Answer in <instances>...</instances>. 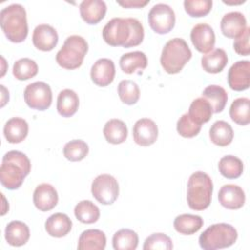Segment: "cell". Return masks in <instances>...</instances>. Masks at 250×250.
I'll list each match as a JSON object with an SVG mask.
<instances>
[{
  "label": "cell",
  "mask_w": 250,
  "mask_h": 250,
  "mask_svg": "<svg viewBox=\"0 0 250 250\" xmlns=\"http://www.w3.org/2000/svg\"><path fill=\"white\" fill-rule=\"evenodd\" d=\"M144 36V26L135 18H113L103 28L104 40L112 47L138 46L143 42Z\"/></svg>",
  "instance_id": "1"
},
{
  "label": "cell",
  "mask_w": 250,
  "mask_h": 250,
  "mask_svg": "<svg viewBox=\"0 0 250 250\" xmlns=\"http://www.w3.org/2000/svg\"><path fill=\"white\" fill-rule=\"evenodd\" d=\"M30 170V160L24 153L19 150H10L2 158L0 182L7 189H17L22 185Z\"/></svg>",
  "instance_id": "2"
},
{
  "label": "cell",
  "mask_w": 250,
  "mask_h": 250,
  "mask_svg": "<svg viewBox=\"0 0 250 250\" xmlns=\"http://www.w3.org/2000/svg\"><path fill=\"white\" fill-rule=\"evenodd\" d=\"M0 25L5 36L14 43L25 40L28 33L26 11L21 4H11L0 12Z\"/></svg>",
  "instance_id": "3"
},
{
  "label": "cell",
  "mask_w": 250,
  "mask_h": 250,
  "mask_svg": "<svg viewBox=\"0 0 250 250\" xmlns=\"http://www.w3.org/2000/svg\"><path fill=\"white\" fill-rule=\"evenodd\" d=\"M213 182L209 175L202 171L194 172L188 182L187 201L190 209L195 211L205 210L211 203Z\"/></svg>",
  "instance_id": "4"
},
{
  "label": "cell",
  "mask_w": 250,
  "mask_h": 250,
  "mask_svg": "<svg viewBox=\"0 0 250 250\" xmlns=\"http://www.w3.org/2000/svg\"><path fill=\"white\" fill-rule=\"evenodd\" d=\"M192 54L188 43L183 38H173L166 42L162 49L160 63L169 74L179 73L190 60Z\"/></svg>",
  "instance_id": "5"
},
{
  "label": "cell",
  "mask_w": 250,
  "mask_h": 250,
  "mask_svg": "<svg viewBox=\"0 0 250 250\" xmlns=\"http://www.w3.org/2000/svg\"><path fill=\"white\" fill-rule=\"evenodd\" d=\"M237 230L229 224L219 223L208 227L199 236V245L204 250L227 248L234 244Z\"/></svg>",
  "instance_id": "6"
},
{
  "label": "cell",
  "mask_w": 250,
  "mask_h": 250,
  "mask_svg": "<svg viewBox=\"0 0 250 250\" xmlns=\"http://www.w3.org/2000/svg\"><path fill=\"white\" fill-rule=\"evenodd\" d=\"M88 52V43L80 35H70L56 55V62L65 69H76L81 66Z\"/></svg>",
  "instance_id": "7"
},
{
  "label": "cell",
  "mask_w": 250,
  "mask_h": 250,
  "mask_svg": "<svg viewBox=\"0 0 250 250\" xmlns=\"http://www.w3.org/2000/svg\"><path fill=\"white\" fill-rule=\"evenodd\" d=\"M91 191L96 200L101 204L110 205L118 197L119 186L113 176L101 174L92 182Z\"/></svg>",
  "instance_id": "8"
},
{
  "label": "cell",
  "mask_w": 250,
  "mask_h": 250,
  "mask_svg": "<svg viewBox=\"0 0 250 250\" xmlns=\"http://www.w3.org/2000/svg\"><path fill=\"white\" fill-rule=\"evenodd\" d=\"M23 98L24 102L30 108L46 110L52 104L53 95L51 87L47 83L43 81H36L25 87Z\"/></svg>",
  "instance_id": "9"
},
{
  "label": "cell",
  "mask_w": 250,
  "mask_h": 250,
  "mask_svg": "<svg viewBox=\"0 0 250 250\" xmlns=\"http://www.w3.org/2000/svg\"><path fill=\"white\" fill-rule=\"evenodd\" d=\"M151 29L158 34H165L171 31L175 25L176 17L174 10L167 4H155L147 16Z\"/></svg>",
  "instance_id": "10"
},
{
  "label": "cell",
  "mask_w": 250,
  "mask_h": 250,
  "mask_svg": "<svg viewBox=\"0 0 250 250\" xmlns=\"http://www.w3.org/2000/svg\"><path fill=\"white\" fill-rule=\"evenodd\" d=\"M190 39L194 48L202 53L211 52L215 45V33L213 28L204 22L195 24L190 31Z\"/></svg>",
  "instance_id": "11"
},
{
  "label": "cell",
  "mask_w": 250,
  "mask_h": 250,
  "mask_svg": "<svg viewBox=\"0 0 250 250\" xmlns=\"http://www.w3.org/2000/svg\"><path fill=\"white\" fill-rule=\"evenodd\" d=\"M228 83L234 91H244L250 85V62L237 61L228 72Z\"/></svg>",
  "instance_id": "12"
},
{
  "label": "cell",
  "mask_w": 250,
  "mask_h": 250,
  "mask_svg": "<svg viewBox=\"0 0 250 250\" xmlns=\"http://www.w3.org/2000/svg\"><path fill=\"white\" fill-rule=\"evenodd\" d=\"M158 137V128L155 122L149 118H141L133 127V138L136 144L148 146L155 143Z\"/></svg>",
  "instance_id": "13"
},
{
  "label": "cell",
  "mask_w": 250,
  "mask_h": 250,
  "mask_svg": "<svg viewBox=\"0 0 250 250\" xmlns=\"http://www.w3.org/2000/svg\"><path fill=\"white\" fill-rule=\"evenodd\" d=\"M59 41L57 30L50 24L42 23L37 25L32 33V42L36 49L49 52L53 50Z\"/></svg>",
  "instance_id": "14"
},
{
  "label": "cell",
  "mask_w": 250,
  "mask_h": 250,
  "mask_svg": "<svg viewBox=\"0 0 250 250\" xmlns=\"http://www.w3.org/2000/svg\"><path fill=\"white\" fill-rule=\"evenodd\" d=\"M59 196L56 188L47 183L38 185L33 192V203L42 212H47L55 208L58 204Z\"/></svg>",
  "instance_id": "15"
},
{
  "label": "cell",
  "mask_w": 250,
  "mask_h": 250,
  "mask_svg": "<svg viewBox=\"0 0 250 250\" xmlns=\"http://www.w3.org/2000/svg\"><path fill=\"white\" fill-rule=\"evenodd\" d=\"M218 199L222 206L227 209L236 210L245 203L244 190L237 185H224L218 193Z\"/></svg>",
  "instance_id": "16"
},
{
  "label": "cell",
  "mask_w": 250,
  "mask_h": 250,
  "mask_svg": "<svg viewBox=\"0 0 250 250\" xmlns=\"http://www.w3.org/2000/svg\"><path fill=\"white\" fill-rule=\"evenodd\" d=\"M91 79L92 81L100 86L105 87L109 85L115 76L114 62L106 58L99 59L91 68Z\"/></svg>",
  "instance_id": "17"
},
{
  "label": "cell",
  "mask_w": 250,
  "mask_h": 250,
  "mask_svg": "<svg viewBox=\"0 0 250 250\" xmlns=\"http://www.w3.org/2000/svg\"><path fill=\"white\" fill-rule=\"evenodd\" d=\"M247 21L244 15L240 12H229L223 16L221 20V31L228 38H237L245 28Z\"/></svg>",
  "instance_id": "18"
},
{
  "label": "cell",
  "mask_w": 250,
  "mask_h": 250,
  "mask_svg": "<svg viewBox=\"0 0 250 250\" xmlns=\"http://www.w3.org/2000/svg\"><path fill=\"white\" fill-rule=\"evenodd\" d=\"M79 11L86 23L96 24L104 19L106 5L103 0H84L79 5Z\"/></svg>",
  "instance_id": "19"
},
{
  "label": "cell",
  "mask_w": 250,
  "mask_h": 250,
  "mask_svg": "<svg viewBox=\"0 0 250 250\" xmlns=\"http://www.w3.org/2000/svg\"><path fill=\"white\" fill-rule=\"evenodd\" d=\"M72 228L70 218L64 213H55L51 215L45 222V229L47 233L53 237H62L69 233Z\"/></svg>",
  "instance_id": "20"
},
{
  "label": "cell",
  "mask_w": 250,
  "mask_h": 250,
  "mask_svg": "<svg viewBox=\"0 0 250 250\" xmlns=\"http://www.w3.org/2000/svg\"><path fill=\"white\" fill-rule=\"evenodd\" d=\"M30 236L28 226L21 221H12L5 229V239L12 246L24 245Z\"/></svg>",
  "instance_id": "21"
},
{
  "label": "cell",
  "mask_w": 250,
  "mask_h": 250,
  "mask_svg": "<svg viewBox=\"0 0 250 250\" xmlns=\"http://www.w3.org/2000/svg\"><path fill=\"white\" fill-rule=\"evenodd\" d=\"M3 133L9 143L19 144L26 138L28 134V124L23 118L12 117L5 123Z\"/></svg>",
  "instance_id": "22"
},
{
  "label": "cell",
  "mask_w": 250,
  "mask_h": 250,
  "mask_svg": "<svg viewBox=\"0 0 250 250\" xmlns=\"http://www.w3.org/2000/svg\"><path fill=\"white\" fill-rule=\"evenodd\" d=\"M106 244V237L100 229H86L78 239L77 248L79 250H104Z\"/></svg>",
  "instance_id": "23"
},
{
  "label": "cell",
  "mask_w": 250,
  "mask_h": 250,
  "mask_svg": "<svg viewBox=\"0 0 250 250\" xmlns=\"http://www.w3.org/2000/svg\"><path fill=\"white\" fill-rule=\"evenodd\" d=\"M79 98L71 89L61 91L57 99V110L62 117L72 116L78 109Z\"/></svg>",
  "instance_id": "24"
},
{
  "label": "cell",
  "mask_w": 250,
  "mask_h": 250,
  "mask_svg": "<svg viewBox=\"0 0 250 250\" xmlns=\"http://www.w3.org/2000/svg\"><path fill=\"white\" fill-rule=\"evenodd\" d=\"M228 63V56L224 49L217 48L201 58V66L208 73L221 72Z\"/></svg>",
  "instance_id": "25"
},
{
  "label": "cell",
  "mask_w": 250,
  "mask_h": 250,
  "mask_svg": "<svg viewBox=\"0 0 250 250\" xmlns=\"http://www.w3.org/2000/svg\"><path fill=\"white\" fill-rule=\"evenodd\" d=\"M105 140L113 145H119L125 142L128 136V129L126 124L117 118L108 120L103 129Z\"/></svg>",
  "instance_id": "26"
},
{
  "label": "cell",
  "mask_w": 250,
  "mask_h": 250,
  "mask_svg": "<svg viewBox=\"0 0 250 250\" xmlns=\"http://www.w3.org/2000/svg\"><path fill=\"white\" fill-rule=\"evenodd\" d=\"M209 137L213 144L219 146H227L233 140V130L228 122L218 120L211 126Z\"/></svg>",
  "instance_id": "27"
},
{
  "label": "cell",
  "mask_w": 250,
  "mask_h": 250,
  "mask_svg": "<svg viewBox=\"0 0 250 250\" xmlns=\"http://www.w3.org/2000/svg\"><path fill=\"white\" fill-rule=\"evenodd\" d=\"M201 96L210 104L213 113L222 112L228 102V94L226 90L218 85L207 86L203 90Z\"/></svg>",
  "instance_id": "28"
},
{
  "label": "cell",
  "mask_w": 250,
  "mask_h": 250,
  "mask_svg": "<svg viewBox=\"0 0 250 250\" xmlns=\"http://www.w3.org/2000/svg\"><path fill=\"white\" fill-rule=\"evenodd\" d=\"M203 226V219L198 215L182 214L175 218L174 229L181 234L190 235L197 232Z\"/></svg>",
  "instance_id": "29"
},
{
  "label": "cell",
  "mask_w": 250,
  "mask_h": 250,
  "mask_svg": "<svg viewBox=\"0 0 250 250\" xmlns=\"http://www.w3.org/2000/svg\"><path fill=\"white\" fill-rule=\"evenodd\" d=\"M119 65L123 72L131 74L137 69L144 70L147 65V59L144 52L134 51L122 55L119 60Z\"/></svg>",
  "instance_id": "30"
},
{
  "label": "cell",
  "mask_w": 250,
  "mask_h": 250,
  "mask_svg": "<svg viewBox=\"0 0 250 250\" xmlns=\"http://www.w3.org/2000/svg\"><path fill=\"white\" fill-rule=\"evenodd\" d=\"M188 114L192 121L199 125H202L203 123H206L211 119L213 109L210 104L201 97L191 102Z\"/></svg>",
  "instance_id": "31"
},
{
  "label": "cell",
  "mask_w": 250,
  "mask_h": 250,
  "mask_svg": "<svg viewBox=\"0 0 250 250\" xmlns=\"http://www.w3.org/2000/svg\"><path fill=\"white\" fill-rule=\"evenodd\" d=\"M139 243L136 231L130 229H121L113 234L112 246L115 250H135Z\"/></svg>",
  "instance_id": "32"
},
{
  "label": "cell",
  "mask_w": 250,
  "mask_h": 250,
  "mask_svg": "<svg viewBox=\"0 0 250 250\" xmlns=\"http://www.w3.org/2000/svg\"><path fill=\"white\" fill-rule=\"evenodd\" d=\"M219 172L227 179H236L243 172V163L234 155H226L219 160Z\"/></svg>",
  "instance_id": "33"
},
{
  "label": "cell",
  "mask_w": 250,
  "mask_h": 250,
  "mask_svg": "<svg viewBox=\"0 0 250 250\" xmlns=\"http://www.w3.org/2000/svg\"><path fill=\"white\" fill-rule=\"evenodd\" d=\"M250 101L248 98L235 99L229 107V116L238 125H247L250 122Z\"/></svg>",
  "instance_id": "34"
},
{
  "label": "cell",
  "mask_w": 250,
  "mask_h": 250,
  "mask_svg": "<svg viewBox=\"0 0 250 250\" xmlns=\"http://www.w3.org/2000/svg\"><path fill=\"white\" fill-rule=\"evenodd\" d=\"M74 215L83 224H93L100 218V209L91 200H82L75 205Z\"/></svg>",
  "instance_id": "35"
},
{
  "label": "cell",
  "mask_w": 250,
  "mask_h": 250,
  "mask_svg": "<svg viewBox=\"0 0 250 250\" xmlns=\"http://www.w3.org/2000/svg\"><path fill=\"white\" fill-rule=\"evenodd\" d=\"M38 72L37 63L29 58H21L13 65V74L18 80H28Z\"/></svg>",
  "instance_id": "36"
},
{
  "label": "cell",
  "mask_w": 250,
  "mask_h": 250,
  "mask_svg": "<svg viewBox=\"0 0 250 250\" xmlns=\"http://www.w3.org/2000/svg\"><path fill=\"white\" fill-rule=\"evenodd\" d=\"M118 96L122 103L132 105L135 104L140 98V89L136 82L126 79L119 82L117 87Z\"/></svg>",
  "instance_id": "37"
},
{
  "label": "cell",
  "mask_w": 250,
  "mask_h": 250,
  "mask_svg": "<svg viewBox=\"0 0 250 250\" xmlns=\"http://www.w3.org/2000/svg\"><path fill=\"white\" fill-rule=\"evenodd\" d=\"M62 151L66 159L70 161H80L87 156L89 146L82 140H72L64 145Z\"/></svg>",
  "instance_id": "38"
},
{
  "label": "cell",
  "mask_w": 250,
  "mask_h": 250,
  "mask_svg": "<svg viewBox=\"0 0 250 250\" xmlns=\"http://www.w3.org/2000/svg\"><path fill=\"white\" fill-rule=\"evenodd\" d=\"M212 0H185V11L190 17L199 18L206 16L212 9Z\"/></svg>",
  "instance_id": "39"
},
{
  "label": "cell",
  "mask_w": 250,
  "mask_h": 250,
  "mask_svg": "<svg viewBox=\"0 0 250 250\" xmlns=\"http://www.w3.org/2000/svg\"><path fill=\"white\" fill-rule=\"evenodd\" d=\"M144 250H171L173 249V242L171 238L165 233H152L146 238L143 246Z\"/></svg>",
  "instance_id": "40"
},
{
  "label": "cell",
  "mask_w": 250,
  "mask_h": 250,
  "mask_svg": "<svg viewBox=\"0 0 250 250\" xmlns=\"http://www.w3.org/2000/svg\"><path fill=\"white\" fill-rule=\"evenodd\" d=\"M201 126L202 125L192 121L188 113H185L177 122V131L184 138H192L198 135L201 130Z\"/></svg>",
  "instance_id": "41"
},
{
  "label": "cell",
  "mask_w": 250,
  "mask_h": 250,
  "mask_svg": "<svg viewBox=\"0 0 250 250\" xmlns=\"http://www.w3.org/2000/svg\"><path fill=\"white\" fill-rule=\"evenodd\" d=\"M249 34L250 27H246L243 33L234 39L233 49L234 51L241 56H248L250 54V45H249Z\"/></svg>",
  "instance_id": "42"
},
{
  "label": "cell",
  "mask_w": 250,
  "mask_h": 250,
  "mask_svg": "<svg viewBox=\"0 0 250 250\" xmlns=\"http://www.w3.org/2000/svg\"><path fill=\"white\" fill-rule=\"evenodd\" d=\"M148 0H123L117 1V4L124 8H143L148 4Z\"/></svg>",
  "instance_id": "43"
}]
</instances>
